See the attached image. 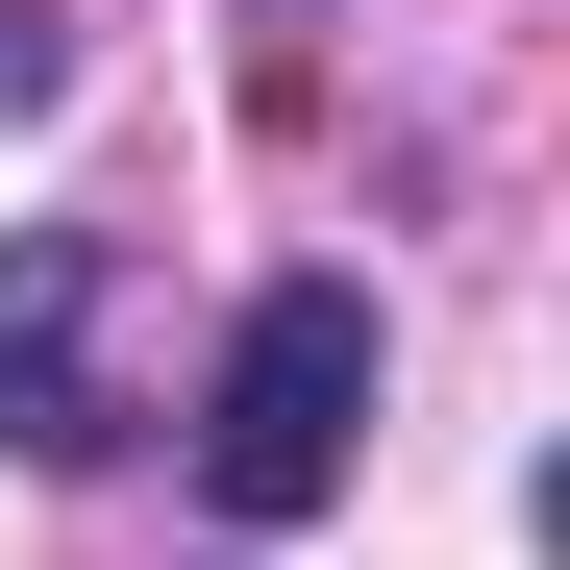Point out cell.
<instances>
[{"label": "cell", "instance_id": "cell-1", "mask_svg": "<svg viewBox=\"0 0 570 570\" xmlns=\"http://www.w3.org/2000/svg\"><path fill=\"white\" fill-rule=\"evenodd\" d=\"M347 446H372V298H347V273H273L248 347H224V397H199V497L273 546V521L347 497Z\"/></svg>", "mask_w": 570, "mask_h": 570}, {"label": "cell", "instance_id": "cell-2", "mask_svg": "<svg viewBox=\"0 0 570 570\" xmlns=\"http://www.w3.org/2000/svg\"><path fill=\"white\" fill-rule=\"evenodd\" d=\"M100 224H0V446L26 471H100L125 446V397H100Z\"/></svg>", "mask_w": 570, "mask_h": 570}]
</instances>
